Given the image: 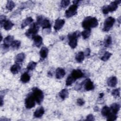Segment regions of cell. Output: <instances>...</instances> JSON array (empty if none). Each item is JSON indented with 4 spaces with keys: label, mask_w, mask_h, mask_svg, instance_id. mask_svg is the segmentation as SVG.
Returning a JSON list of instances; mask_svg holds the SVG:
<instances>
[{
    "label": "cell",
    "mask_w": 121,
    "mask_h": 121,
    "mask_svg": "<svg viewBox=\"0 0 121 121\" xmlns=\"http://www.w3.org/2000/svg\"><path fill=\"white\" fill-rule=\"evenodd\" d=\"M44 112V110L43 107H41L37 109L34 113V116L36 118L41 117Z\"/></svg>",
    "instance_id": "16"
},
{
    "label": "cell",
    "mask_w": 121,
    "mask_h": 121,
    "mask_svg": "<svg viewBox=\"0 0 121 121\" xmlns=\"http://www.w3.org/2000/svg\"><path fill=\"white\" fill-rule=\"evenodd\" d=\"M32 94L37 104H40L43 99V94L42 90L37 87H34L32 89Z\"/></svg>",
    "instance_id": "3"
},
{
    "label": "cell",
    "mask_w": 121,
    "mask_h": 121,
    "mask_svg": "<svg viewBox=\"0 0 121 121\" xmlns=\"http://www.w3.org/2000/svg\"><path fill=\"white\" fill-rule=\"evenodd\" d=\"M84 53L82 52H80L76 54L75 59L78 62L81 63L84 60Z\"/></svg>",
    "instance_id": "19"
},
{
    "label": "cell",
    "mask_w": 121,
    "mask_h": 121,
    "mask_svg": "<svg viewBox=\"0 0 121 121\" xmlns=\"http://www.w3.org/2000/svg\"><path fill=\"white\" fill-rule=\"evenodd\" d=\"M111 112L110 108H109L108 106H104L101 111V113L104 116H107Z\"/></svg>",
    "instance_id": "27"
},
{
    "label": "cell",
    "mask_w": 121,
    "mask_h": 121,
    "mask_svg": "<svg viewBox=\"0 0 121 121\" xmlns=\"http://www.w3.org/2000/svg\"><path fill=\"white\" fill-rule=\"evenodd\" d=\"M107 85L110 87H115L117 83V79L115 77H111L107 80Z\"/></svg>",
    "instance_id": "15"
},
{
    "label": "cell",
    "mask_w": 121,
    "mask_h": 121,
    "mask_svg": "<svg viewBox=\"0 0 121 121\" xmlns=\"http://www.w3.org/2000/svg\"><path fill=\"white\" fill-rule=\"evenodd\" d=\"M48 53V49L45 47H43L41 48L40 51V55L41 58L44 59L45 58Z\"/></svg>",
    "instance_id": "22"
},
{
    "label": "cell",
    "mask_w": 121,
    "mask_h": 121,
    "mask_svg": "<svg viewBox=\"0 0 121 121\" xmlns=\"http://www.w3.org/2000/svg\"><path fill=\"white\" fill-rule=\"evenodd\" d=\"M77 102L78 104V105H79V106H82L84 104V103H85L84 101L82 98H78L77 100Z\"/></svg>",
    "instance_id": "38"
},
{
    "label": "cell",
    "mask_w": 121,
    "mask_h": 121,
    "mask_svg": "<svg viewBox=\"0 0 121 121\" xmlns=\"http://www.w3.org/2000/svg\"><path fill=\"white\" fill-rule=\"evenodd\" d=\"M90 53V50L89 48L86 49V52H85L86 55V56H88V55H89Z\"/></svg>",
    "instance_id": "40"
},
{
    "label": "cell",
    "mask_w": 121,
    "mask_h": 121,
    "mask_svg": "<svg viewBox=\"0 0 121 121\" xmlns=\"http://www.w3.org/2000/svg\"><path fill=\"white\" fill-rule=\"evenodd\" d=\"M20 44H21V43L20 41L18 40H15L13 41V42L11 44V46L12 47V48L14 49H17L19 48L20 46Z\"/></svg>",
    "instance_id": "30"
},
{
    "label": "cell",
    "mask_w": 121,
    "mask_h": 121,
    "mask_svg": "<svg viewBox=\"0 0 121 121\" xmlns=\"http://www.w3.org/2000/svg\"><path fill=\"white\" fill-rule=\"evenodd\" d=\"M21 67L19 65L18 63H16L10 68V71L13 74H16L18 73Z\"/></svg>",
    "instance_id": "18"
},
{
    "label": "cell",
    "mask_w": 121,
    "mask_h": 121,
    "mask_svg": "<svg viewBox=\"0 0 121 121\" xmlns=\"http://www.w3.org/2000/svg\"><path fill=\"white\" fill-rule=\"evenodd\" d=\"M107 121H115L117 119L116 114L113 112H111L107 116Z\"/></svg>",
    "instance_id": "32"
},
{
    "label": "cell",
    "mask_w": 121,
    "mask_h": 121,
    "mask_svg": "<svg viewBox=\"0 0 121 121\" xmlns=\"http://www.w3.org/2000/svg\"><path fill=\"white\" fill-rule=\"evenodd\" d=\"M25 55L24 53H20L18 54L15 58V60L17 63H20L22 62L25 59Z\"/></svg>",
    "instance_id": "25"
},
{
    "label": "cell",
    "mask_w": 121,
    "mask_h": 121,
    "mask_svg": "<svg viewBox=\"0 0 121 121\" xmlns=\"http://www.w3.org/2000/svg\"><path fill=\"white\" fill-rule=\"evenodd\" d=\"M78 6L77 4H73L71 6H70L68 9H67L65 12V16L67 18L70 17L74 15H75L77 11Z\"/></svg>",
    "instance_id": "8"
},
{
    "label": "cell",
    "mask_w": 121,
    "mask_h": 121,
    "mask_svg": "<svg viewBox=\"0 0 121 121\" xmlns=\"http://www.w3.org/2000/svg\"><path fill=\"white\" fill-rule=\"evenodd\" d=\"M41 26L43 28H50L51 26L50 21L47 19H42V21L40 23Z\"/></svg>",
    "instance_id": "21"
},
{
    "label": "cell",
    "mask_w": 121,
    "mask_h": 121,
    "mask_svg": "<svg viewBox=\"0 0 121 121\" xmlns=\"http://www.w3.org/2000/svg\"><path fill=\"white\" fill-rule=\"evenodd\" d=\"M65 23V20L62 19H58L55 21L54 28L55 30H59L62 28Z\"/></svg>",
    "instance_id": "11"
},
{
    "label": "cell",
    "mask_w": 121,
    "mask_h": 121,
    "mask_svg": "<svg viewBox=\"0 0 121 121\" xmlns=\"http://www.w3.org/2000/svg\"><path fill=\"white\" fill-rule=\"evenodd\" d=\"M112 38L110 36H108L106 37L104 40V46L106 47H109L112 44Z\"/></svg>",
    "instance_id": "31"
},
{
    "label": "cell",
    "mask_w": 121,
    "mask_h": 121,
    "mask_svg": "<svg viewBox=\"0 0 121 121\" xmlns=\"http://www.w3.org/2000/svg\"><path fill=\"white\" fill-rule=\"evenodd\" d=\"M75 80L81 78L83 76V73L79 69H74L72 71L70 75Z\"/></svg>",
    "instance_id": "12"
},
{
    "label": "cell",
    "mask_w": 121,
    "mask_h": 121,
    "mask_svg": "<svg viewBox=\"0 0 121 121\" xmlns=\"http://www.w3.org/2000/svg\"><path fill=\"white\" fill-rule=\"evenodd\" d=\"M86 120H87V121H94L95 120L94 116L92 114H89L87 116L86 118Z\"/></svg>",
    "instance_id": "39"
},
{
    "label": "cell",
    "mask_w": 121,
    "mask_h": 121,
    "mask_svg": "<svg viewBox=\"0 0 121 121\" xmlns=\"http://www.w3.org/2000/svg\"><path fill=\"white\" fill-rule=\"evenodd\" d=\"M30 79V77L29 75L27 73H24L23 74L20 78V80L22 81V82L26 83L28 82Z\"/></svg>",
    "instance_id": "23"
},
{
    "label": "cell",
    "mask_w": 121,
    "mask_h": 121,
    "mask_svg": "<svg viewBox=\"0 0 121 121\" xmlns=\"http://www.w3.org/2000/svg\"><path fill=\"white\" fill-rule=\"evenodd\" d=\"M104 95V94H103V93H101V94H100V97H103V96Z\"/></svg>",
    "instance_id": "41"
},
{
    "label": "cell",
    "mask_w": 121,
    "mask_h": 121,
    "mask_svg": "<svg viewBox=\"0 0 121 121\" xmlns=\"http://www.w3.org/2000/svg\"><path fill=\"white\" fill-rule=\"evenodd\" d=\"M91 34V30L90 29H86L81 33V35L84 39L88 38Z\"/></svg>",
    "instance_id": "28"
},
{
    "label": "cell",
    "mask_w": 121,
    "mask_h": 121,
    "mask_svg": "<svg viewBox=\"0 0 121 121\" xmlns=\"http://www.w3.org/2000/svg\"><path fill=\"white\" fill-rule=\"evenodd\" d=\"M33 39L34 40V44L35 45V46L37 47H39L42 44L43 39L41 36L36 35L33 37Z\"/></svg>",
    "instance_id": "13"
},
{
    "label": "cell",
    "mask_w": 121,
    "mask_h": 121,
    "mask_svg": "<svg viewBox=\"0 0 121 121\" xmlns=\"http://www.w3.org/2000/svg\"><path fill=\"white\" fill-rule=\"evenodd\" d=\"M121 0H115L112 2L109 5L104 6L102 8V11L104 14H108L109 12H112L116 10L118 5L121 3Z\"/></svg>",
    "instance_id": "2"
},
{
    "label": "cell",
    "mask_w": 121,
    "mask_h": 121,
    "mask_svg": "<svg viewBox=\"0 0 121 121\" xmlns=\"http://www.w3.org/2000/svg\"><path fill=\"white\" fill-rule=\"evenodd\" d=\"M3 27L6 30H9L11 29V28L14 26V24L9 20H6L3 24Z\"/></svg>",
    "instance_id": "17"
},
{
    "label": "cell",
    "mask_w": 121,
    "mask_h": 121,
    "mask_svg": "<svg viewBox=\"0 0 121 121\" xmlns=\"http://www.w3.org/2000/svg\"><path fill=\"white\" fill-rule=\"evenodd\" d=\"M65 75V71L61 68H58L56 70V78L58 79H61Z\"/></svg>",
    "instance_id": "14"
},
{
    "label": "cell",
    "mask_w": 121,
    "mask_h": 121,
    "mask_svg": "<svg viewBox=\"0 0 121 121\" xmlns=\"http://www.w3.org/2000/svg\"><path fill=\"white\" fill-rule=\"evenodd\" d=\"M13 39H14L13 36L11 35H9L5 38L3 41V43H4L3 45L5 48H6V49L8 48L9 45H11L12 43L14 41Z\"/></svg>",
    "instance_id": "10"
},
{
    "label": "cell",
    "mask_w": 121,
    "mask_h": 121,
    "mask_svg": "<svg viewBox=\"0 0 121 121\" xmlns=\"http://www.w3.org/2000/svg\"><path fill=\"white\" fill-rule=\"evenodd\" d=\"M70 1L69 0H63L60 2V6L63 8H66L69 4Z\"/></svg>",
    "instance_id": "37"
},
{
    "label": "cell",
    "mask_w": 121,
    "mask_h": 121,
    "mask_svg": "<svg viewBox=\"0 0 121 121\" xmlns=\"http://www.w3.org/2000/svg\"><path fill=\"white\" fill-rule=\"evenodd\" d=\"M39 30V26L37 23H34L31 25L30 28L27 30L26 33V35L29 38L33 37L36 35Z\"/></svg>",
    "instance_id": "5"
},
{
    "label": "cell",
    "mask_w": 121,
    "mask_h": 121,
    "mask_svg": "<svg viewBox=\"0 0 121 121\" xmlns=\"http://www.w3.org/2000/svg\"><path fill=\"white\" fill-rule=\"evenodd\" d=\"M120 106L119 104L117 103H114L111 105L110 110H112V112L117 114L118 112L120 110Z\"/></svg>",
    "instance_id": "20"
},
{
    "label": "cell",
    "mask_w": 121,
    "mask_h": 121,
    "mask_svg": "<svg viewBox=\"0 0 121 121\" xmlns=\"http://www.w3.org/2000/svg\"><path fill=\"white\" fill-rule=\"evenodd\" d=\"M36 66V63L34 61H31L29 62L27 66V69L28 70H32L35 68Z\"/></svg>",
    "instance_id": "35"
},
{
    "label": "cell",
    "mask_w": 121,
    "mask_h": 121,
    "mask_svg": "<svg viewBox=\"0 0 121 121\" xmlns=\"http://www.w3.org/2000/svg\"><path fill=\"white\" fill-rule=\"evenodd\" d=\"M79 36V33L77 31L74 32L71 34H69L68 35L69 39V45L71 48L74 49L77 45V39L78 37Z\"/></svg>",
    "instance_id": "4"
},
{
    "label": "cell",
    "mask_w": 121,
    "mask_h": 121,
    "mask_svg": "<svg viewBox=\"0 0 121 121\" xmlns=\"http://www.w3.org/2000/svg\"><path fill=\"white\" fill-rule=\"evenodd\" d=\"M69 95V92L67 89H62L60 92L59 93V95L60 97L62 99H65V98H67Z\"/></svg>",
    "instance_id": "26"
},
{
    "label": "cell",
    "mask_w": 121,
    "mask_h": 121,
    "mask_svg": "<svg viewBox=\"0 0 121 121\" xmlns=\"http://www.w3.org/2000/svg\"><path fill=\"white\" fill-rule=\"evenodd\" d=\"M75 79L71 76L70 75L69 76L66 81V84L67 86H70L73 83H74L75 81Z\"/></svg>",
    "instance_id": "34"
},
{
    "label": "cell",
    "mask_w": 121,
    "mask_h": 121,
    "mask_svg": "<svg viewBox=\"0 0 121 121\" xmlns=\"http://www.w3.org/2000/svg\"><path fill=\"white\" fill-rule=\"evenodd\" d=\"M33 21V18L31 17H27L25 20H24V21L22 22L21 24V28H23L26 26H27L29 25L30 24H31Z\"/></svg>",
    "instance_id": "24"
},
{
    "label": "cell",
    "mask_w": 121,
    "mask_h": 121,
    "mask_svg": "<svg viewBox=\"0 0 121 121\" xmlns=\"http://www.w3.org/2000/svg\"><path fill=\"white\" fill-rule=\"evenodd\" d=\"M35 100L32 94L28 95L25 100V106L26 108L30 109L33 108L35 105Z\"/></svg>",
    "instance_id": "7"
},
{
    "label": "cell",
    "mask_w": 121,
    "mask_h": 121,
    "mask_svg": "<svg viewBox=\"0 0 121 121\" xmlns=\"http://www.w3.org/2000/svg\"><path fill=\"white\" fill-rule=\"evenodd\" d=\"M112 55V53L108 52H106L104 54V55L101 57V60H103V61H107L110 58V57Z\"/></svg>",
    "instance_id": "33"
},
{
    "label": "cell",
    "mask_w": 121,
    "mask_h": 121,
    "mask_svg": "<svg viewBox=\"0 0 121 121\" xmlns=\"http://www.w3.org/2000/svg\"><path fill=\"white\" fill-rule=\"evenodd\" d=\"M120 88H117L115 89H114L112 92V95L115 97H118L120 96Z\"/></svg>",
    "instance_id": "36"
},
{
    "label": "cell",
    "mask_w": 121,
    "mask_h": 121,
    "mask_svg": "<svg viewBox=\"0 0 121 121\" xmlns=\"http://www.w3.org/2000/svg\"><path fill=\"white\" fill-rule=\"evenodd\" d=\"M84 88L86 91H90L94 89V86L93 82L89 79H86L84 82Z\"/></svg>",
    "instance_id": "9"
},
{
    "label": "cell",
    "mask_w": 121,
    "mask_h": 121,
    "mask_svg": "<svg viewBox=\"0 0 121 121\" xmlns=\"http://www.w3.org/2000/svg\"><path fill=\"white\" fill-rule=\"evenodd\" d=\"M98 25L97 19L95 17H87L82 22V26L86 29H90L91 28L95 27Z\"/></svg>",
    "instance_id": "1"
},
{
    "label": "cell",
    "mask_w": 121,
    "mask_h": 121,
    "mask_svg": "<svg viewBox=\"0 0 121 121\" xmlns=\"http://www.w3.org/2000/svg\"><path fill=\"white\" fill-rule=\"evenodd\" d=\"M115 20L114 18L112 17H107L104 21V28L103 30L105 32L108 31L112 27L115 22Z\"/></svg>",
    "instance_id": "6"
},
{
    "label": "cell",
    "mask_w": 121,
    "mask_h": 121,
    "mask_svg": "<svg viewBox=\"0 0 121 121\" xmlns=\"http://www.w3.org/2000/svg\"><path fill=\"white\" fill-rule=\"evenodd\" d=\"M15 5L14 2L12 0H8L7 1V3L6 4V7L7 9H8L9 11H11L14 8Z\"/></svg>",
    "instance_id": "29"
}]
</instances>
